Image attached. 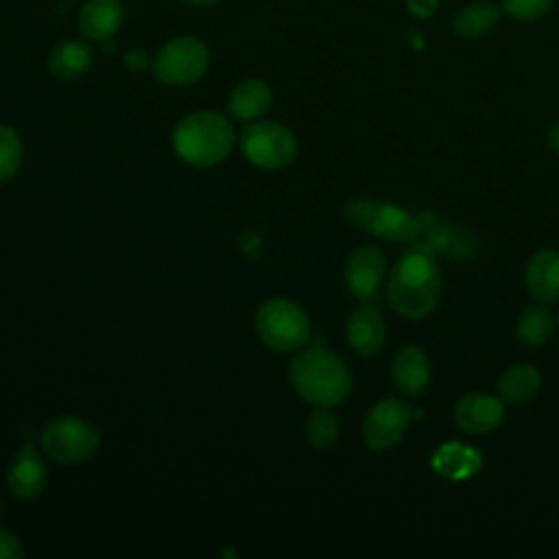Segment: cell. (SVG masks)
Wrapping results in <instances>:
<instances>
[{
  "mask_svg": "<svg viewBox=\"0 0 559 559\" xmlns=\"http://www.w3.org/2000/svg\"><path fill=\"white\" fill-rule=\"evenodd\" d=\"M441 271L435 253L421 245H411L393 264L386 282L391 308L406 319L428 317L441 299Z\"/></svg>",
  "mask_w": 559,
  "mask_h": 559,
  "instance_id": "cell-1",
  "label": "cell"
},
{
  "mask_svg": "<svg viewBox=\"0 0 559 559\" xmlns=\"http://www.w3.org/2000/svg\"><path fill=\"white\" fill-rule=\"evenodd\" d=\"M236 144L231 122L218 111H192L173 129V148L179 159L197 168H210L229 157Z\"/></svg>",
  "mask_w": 559,
  "mask_h": 559,
  "instance_id": "cell-2",
  "label": "cell"
},
{
  "mask_svg": "<svg viewBox=\"0 0 559 559\" xmlns=\"http://www.w3.org/2000/svg\"><path fill=\"white\" fill-rule=\"evenodd\" d=\"M288 378L297 395L312 406L332 408L352 391V373L347 365L321 347L299 352L288 367Z\"/></svg>",
  "mask_w": 559,
  "mask_h": 559,
  "instance_id": "cell-3",
  "label": "cell"
},
{
  "mask_svg": "<svg viewBox=\"0 0 559 559\" xmlns=\"http://www.w3.org/2000/svg\"><path fill=\"white\" fill-rule=\"evenodd\" d=\"M345 218L358 231L389 242H415L421 234L419 216L386 201L354 197L345 203Z\"/></svg>",
  "mask_w": 559,
  "mask_h": 559,
  "instance_id": "cell-4",
  "label": "cell"
},
{
  "mask_svg": "<svg viewBox=\"0 0 559 559\" xmlns=\"http://www.w3.org/2000/svg\"><path fill=\"white\" fill-rule=\"evenodd\" d=\"M255 332L269 349L295 352L310 341L312 325L299 304L284 297H273L258 308Z\"/></svg>",
  "mask_w": 559,
  "mask_h": 559,
  "instance_id": "cell-5",
  "label": "cell"
},
{
  "mask_svg": "<svg viewBox=\"0 0 559 559\" xmlns=\"http://www.w3.org/2000/svg\"><path fill=\"white\" fill-rule=\"evenodd\" d=\"M100 445V432L76 415L52 417L41 430V448L46 456L63 465L90 461Z\"/></svg>",
  "mask_w": 559,
  "mask_h": 559,
  "instance_id": "cell-6",
  "label": "cell"
},
{
  "mask_svg": "<svg viewBox=\"0 0 559 559\" xmlns=\"http://www.w3.org/2000/svg\"><path fill=\"white\" fill-rule=\"evenodd\" d=\"M210 63L207 46L190 35L175 37L166 41L151 61L153 74L159 83L183 87L197 83Z\"/></svg>",
  "mask_w": 559,
  "mask_h": 559,
  "instance_id": "cell-7",
  "label": "cell"
},
{
  "mask_svg": "<svg viewBox=\"0 0 559 559\" xmlns=\"http://www.w3.org/2000/svg\"><path fill=\"white\" fill-rule=\"evenodd\" d=\"M240 151L258 168L288 166L297 155L295 133L275 120H251L240 133Z\"/></svg>",
  "mask_w": 559,
  "mask_h": 559,
  "instance_id": "cell-8",
  "label": "cell"
},
{
  "mask_svg": "<svg viewBox=\"0 0 559 559\" xmlns=\"http://www.w3.org/2000/svg\"><path fill=\"white\" fill-rule=\"evenodd\" d=\"M413 411L400 397H384L376 402L362 421V441L371 450L393 448L406 432Z\"/></svg>",
  "mask_w": 559,
  "mask_h": 559,
  "instance_id": "cell-9",
  "label": "cell"
},
{
  "mask_svg": "<svg viewBox=\"0 0 559 559\" xmlns=\"http://www.w3.org/2000/svg\"><path fill=\"white\" fill-rule=\"evenodd\" d=\"M384 266H386V258L380 247L360 245L347 255V262H345L343 277H345L347 290L360 301H371L382 286Z\"/></svg>",
  "mask_w": 559,
  "mask_h": 559,
  "instance_id": "cell-10",
  "label": "cell"
},
{
  "mask_svg": "<svg viewBox=\"0 0 559 559\" xmlns=\"http://www.w3.org/2000/svg\"><path fill=\"white\" fill-rule=\"evenodd\" d=\"M419 221H421L419 242L426 245L435 255L441 253L452 260H467L476 253L478 242H476L474 234H469L465 227L452 225V223L435 216L432 212H424L419 216Z\"/></svg>",
  "mask_w": 559,
  "mask_h": 559,
  "instance_id": "cell-11",
  "label": "cell"
},
{
  "mask_svg": "<svg viewBox=\"0 0 559 559\" xmlns=\"http://www.w3.org/2000/svg\"><path fill=\"white\" fill-rule=\"evenodd\" d=\"M48 485V469L37 450L26 443L13 456L7 469V487L17 500H33L44 493Z\"/></svg>",
  "mask_w": 559,
  "mask_h": 559,
  "instance_id": "cell-12",
  "label": "cell"
},
{
  "mask_svg": "<svg viewBox=\"0 0 559 559\" xmlns=\"http://www.w3.org/2000/svg\"><path fill=\"white\" fill-rule=\"evenodd\" d=\"M504 415V402L487 393H467L454 406V424L467 435H485L493 430Z\"/></svg>",
  "mask_w": 559,
  "mask_h": 559,
  "instance_id": "cell-13",
  "label": "cell"
},
{
  "mask_svg": "<svg viewBox=\"0 0 559 559\" xmlns=\"http://www.w3.org/2000/svg\"><path fill=\"white\" fill-rule=\"evenodd\" d=\"M345 334H347V343L352 345V349L358 356H365V358L376 356L382 349L384 336H386L384 319H382L378 306H373L371 301H362L349 314Z\"/></svg>",
  "mask_w": 559,
  "mask_h": 559,
  "instance_id": "cell-14",
  "label": "cell"
},
{
  "mask_svg": "<svg viewBox=\"0 0 559 559\" xmlns=\"http://www.w3.org/2000/svg\"><path fill=\"white\" fill-rule=\"evenodd\" d=\"M124 20V7L120 0H85L79 9L76 26L90 41L111 39Z\"/></svg>",
  "mask_w": 559,
  "mask_h": 559,
  "instance_id": "cell-15",
  "label": "cell"
},
{
  "mask_svg": "<svg viewBox=\"0 0 559 559\" xmlns=\"http://www.w3.org/2000/svg\"><path fill=\"white\" fill-rule=\"evenodd\" d=\"M391 376L402 395L419 397L430 382L428 356L417 345L402 347L391 362Z\"/></svg>",
  "mask_w": 559,
  "mask_h": 559,
  "instance_id": "cell-16",
  "label": "cell"
},
{
  "mask_svg": "<svg viewBox=\"0 0 559 559\" xmlns=\"http://www.w3.org/2000/svg\"><path fill=\"white\" fill-rule=\"evenodd\" d=\"M524 284L542 304L559 301V251H537L526 264Z\"/></svg>",
  "mask_w": 559,
  "mask_h": 559,
  "instance_id": "cell-17",
  "label": "cell"
},
{
  "mask_svg": "<svg viewBox=\"0 0 559 559\" xmlns=\"http://www.w3.org/2000/svg\"><path fill=\"white\" fill-rule=\"evenodd\" d=\"M92 61L94 50L87 39H66L52 48L48 57V70L61 81H72L83 76L92 68Z\"/></svg>",
  "mask_w": 559,
  "mask_h": 559,
  "instance_id": "cell-18",
  "label": "cell"
},
{
  "mask_svg": "<svg viewBox=\"0 0 559 559\" xmlns=\"http://www.w3.org/2000/svg\"><path fill=\"white\" fill-rule=\"evenodd\" d=\"M273 103V92L262 79H245L229 92L227 109L238 120H258Z\"/></svg>",
  "mask_w": 559,
  "mask_h": 559,
  "instance_id": "cell-19",
  "label": "cell"
},
{
  "mask_svg": "<svg viewBox=\"0 0 559 559\" xmlns=\"http://www.w3.org/2000/svg\"><path fill=\"white\" fill-rule=\"evenodd\" d=\"M542 386V373L533 365H513L498 380V397L504 404H526Z\"/></svg>",
  "mask_w": 559,
  "mask_h": 559,
  "instance_id": "cell-20",
  "label": "cell"
},
{
  "mask_svg": "<svg viewBox=\"0 0 559 559\" xmlns=\"http://www.w3.org/2000/svg\"><path fill=\"white\" fill-rule=\"evenodd\" d=\"M502 9L491 2H474L463 7L450 22L452 31L461 37H480L498 26Z\"/></svg>",
  "mask_w": 559,
  "mask_h": 559,
  "instance_id": "cell-21",
  "label": "cell"
},
{
  "mask_svg": "<svg viewBox=\"0 0 559 559\" xmlns=\"http://www.w3.org/2000/svg\"><path fill=\"white\" fill-rule=\"evenodd\" d=\"M552 330H555L552 312L544 306H528L518 317L515 336L524 345H542L544 341L550 338Z\"/></svg>",
  "mask_w": 559,
  "mask_h": 559,
  "instance_id": "cell-22",
  "label": "cell"
},
{
  "mask_svg": "<svg viewBox=\"0 0 559 559\" xmlns=\"http://www.w3.org/2000/svg\"><path fill=\"white\" fill-rule=\"evenodd\" d=\"M306 439L314 448H330L338 439V419L330 411V406H314V411L306 419Z\"/></svg>",
  "mask_w": 559,
  "mask_h": 559,
  "instance_id": "cell-23",
  "label": "cell"
},
{
  "mask_svg": "<svg viewBox=\"0 0 559 559\" xmlns=\"http://www.w3.org/2000/svg\"><path fill=\"white\" fill-rule=\"evenodd\" d=\"M24 148L20 135L0 122V183L9 181L22 166Z\"/></svg>",
  "mask_w": 559,
  "mask_h": 559,
  "instance_id": "cell-24",
  "label": "cell"
},
{
  "mask_svg": "<svg viewBox=\"0 0 559 559\" xmlns=\"http://www.w3.org/2000/svg\"><path fill=\"white\" fill-rule=\"evenodd\" d=\"M555 0H500V9L513 20H537L552 9Z\"/></svg>",
  "mask_w": 559,
  "mask_h": 559,
  "instance_id": "cell-25",
  "label": "cell"
},
{
  "mask_svg": "<svg viewBox=\"0 0 559 559\" xmlns=\"http://www.w3.org/2000/svg\"><path fill=\"white\" fill-rule=\"evenodd\" d=\"M24 555L22 542L7 528H0V559H20Z\"/></svg>",
  "mask_w": 559,
  "mask_h": 559,
  "instance_id": "cell-26",
  "label": "cell"
},
{
  "mask_svg": "<svg viewBox=\"0 0 559 559\" xmlns=\"http://www.w3.org/2000/svg\"><path fill=\"white\" fill-rule=\"evenodd\" d=\"M124 66L140 72V70H146V68L151 66V59H148V55H146L144 50L135 48V50H129V52L124 55Z\"/></svg>",
  "mask_w": 559,
  "mask_h": 559,
  "instance_id": "cell-27",
  "label": "cell"
},
{
  "mask_svg": "<svg viewBox=\"0 0 559 559\" xmlns=\"http://www.w3.org/2000/svg\"><path fill=\"white\" fill-rule=\"evenodd\" d=\"M411 13L415 17H430L439 4V0H406Z\"/></svg>",
  "mask_w": 559,
  "mask_h": 559,
  "instance_id": "cell-28",
  "label": "cell"
},
{
  "mask_svg": "<svg viewBox=\"0 0 559 559\" xmlns=\"http://www.w3.org/2000/svg\"><path fill=\"white\" fill-rule=\"evenodd\" d=\"M548 146H550V151H555L559 155V120L548 131Z\"/></svg>",
  "mask_w": 559,
  "mask_h": 559,
  "instance_id": "cell-29",
  "label": "cell"
},
{
  "mask_svg": "<svg viewBox=\"0 0 559 559\" xmlns=\"http://www.w3.org/2000/svg\"><path fill=\"white\" fill-rule=\"evenodd\" d=\"M179 2H186V4H194V7H210V4H216L218 0H179Z\"/></svg>",
  "mask_w": 559,
  "mask_h": 559,
  "instance_id": "cell-30",
  "label": "cell"
},
{
  "mask_svg": "<svg viewBox=\"0 0 559 559\" xmlns=\"http://www.w3.org/2000/svg\"><path fill=\"white\" fill-rule=\"evenodd\" d=\"M557 323H559V317H557Z\"/></svg>",
  "mask_w": 559,
  "mask_h": 559,
  "instance_id": "cell-31",
  "label": "cell"
}]
</instances>
